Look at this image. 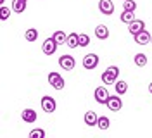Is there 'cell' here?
Returning <instances> with one entry per match:
<instances>
[{
	"instance_id": "23",
	"label": "cell",
	"mask_w": 152,
	"mask_h": 138,
	"mask_svg": "<svg viewBox=\"0 0 152 138\" xmlns=\"http://www.w3.org/2000/svg\"><path fill=\"white\" fill-rule=\"evenodd\" d=\"M109 124H111L109 118H105V116H100V118H99V123H97V126H99L100 129H107V128H109Z\"/></svg>"
},
{
	"instance_id": "6",
	"label": "cell",
	"mask_w": 152,
	"mask_h": 138,
	"mask_svg": "<svg viewBox=\"0 0 152 138\" xmlns=\"http://www.w3.org/2000/svg\"><path fill=\"white\" fill-rule=\"evenodd\" d=\"M40 105H42V109H43V112H48V114H50V112H54V110H56V107H57L56 100H54L52 97H47V95H45V97L42 99V102H40Z\"/></svg>"
},
{
	"instance_id": "13",
	"label": "cell",
	"mask_w": 152,
	"mask_h": 138,
	"mask_svg": "<svg viewBox=\"0 0 152 138\" xmlns=\"http://www.w3.org/2000/svg\"><path fill=\"white\" fill-rule=\"evenodd\" d=\"M95 37L99 38V40L109 38V28L105 26V24H99V26L95 28Z\"/></svg>"
},
{
	"instance_id": "5",
	"label": "cell",
	"mask_w": 152,
	"mask_h": 138,
	"mask_svg": "<svg viewBox=\"0 0 152 138\" xmlns=\"http://www.w3.org/2000/svg\"><path fill=\"white\" fill-rule=\"evenodd\" d=\"M105 105H107V109L113 110V112H118V110H121V107H123V102H121V99L118 97V95H111L109 97V100L105 102Z\"/></svg>"
},
{
	"instance_id": "22",
	"label": "cell",
	"mask_w": 152,
	"mask_h": 138,
	"mask_svg": "<svg viewBox=\"0 0 152 138\" xmlns=\"http://www.w3.org/2000/svg\"><path fill=\"white\" fill-rule=\"evenodd\" d=\"M135 9H137V2H133V0H123V10L135 12Z\"/></svg>"
},
{
	"instance_id": "1",
	"label": "cell",
	"mask_w": 152,
	"mask_h": 138,
	"mask_svg": "<svg viewBox=\"0 0 152 138\" xmlns=\"http://www.w3.org/2000/svg\"><path fill=\"white\" fill-rule=\"evenodd\" d=\"M118 76H119V67L109 66L104 73H102V83H105V85H113V83L118 81Z\"/></svg>"
},
{
	"instance_id": "15",
	"label": "cell",
	"mask_w": 152,
	"mask_h": 138,
	"mask_svg": "<svg viewBox=\"0 0 152 138\" xmlns=\"http://www.w3.org/2000/svg\"><path fill=\"white\" fill-rule=\"evenodd\" d=\"M97 123H99V116L95 114L94 110H88L85 114V124H88V126H97Z\"/></svg>"
},
{
	"instance_id": "19",
	"label": "cell",
	"mask_w": 152,
	"mask_h": 138,
	"mask_svg": "<svg viewBox=\"0 0 152 138\" xmlns=\"http://www.w3.org/2000/svg\"><path fill=\"white\" fill-rule=\"evenodd\" d=\"M133 61H135V64L138 66V67H145V66H147V55L145 54H137Z\"/></svg>"
},
{
	"instance_id": "9",
	"label": "cell",
	"mask_w": 152,
	"mask_h": 138,
	"mask_svg": "<svg viewBox=\"0 0 152 138\" xmlns=\"http://www.w3.org/2000/svg\"><path fill=\"white\" fill-rule=\"evenodd\" d=\"M151 38H152L151 33L145 31V29H142L140 33L135 35V43H138V45H147V43H151Z\"/></svg>"
},
{
	"instance_id": "3",
	"label": "cell",
	"mask_w": 152,
	"mask_h": 138,
	"mask_svg": "<svg viewBox=\"0 0 152 138\" xmlns=\"http://www.w3.org/2000/svg\"><path fill=\"white\" fill-rule=\"evenodd\" d=\"M59 66L62 69H66V71H71V69H75L76 61H75V57H71V55H61L59 57Z\"/></svg>"
},
{
	"instance_id": "16",
	"label": "cell",
	"mask_w": 152,
	"mask_h": 138,
	"mask_svg": "<svg viewBox=\"0 0 152 138\" xmlns=\"http://www.w3.org/2000/svg\"><path fill=\"white\" fill-rule=\"evenodd\" d=\"M66 45L69 47V48H76V47H80V35H76V33H71V35H67Z\"/></svg>"
},
{
	"instance_id": "14",
	"label": "cell",
	"mask_w": 152,
	"mask_h": 138,
	"mask_svg": "<svg viewBox=\"0 0 152 138\" xmlns=\"http://www.w3.org/2000/svg\"><path fill=\"white\" fill-rule=\"evenodd\" d=\"M26 2L28 0H12V7L10 9L14 10L16 14H21V12H24V9H26Z\"/></svg>"
},
{
	"instance_id": "2",
	"label": "cell",
	"mask_w": 152,
	"mask_h": 138,
	"mask_svg": "<svg viewBox=\"0 0 152 138\" xmlns=\"http://www.w3.org/2000/svg\"><path fill=\"white\" fill-rule=\"evenodd\" d=\"M48 83L54 90H62L64 88V78L59 73H50L48 74Z\"/></svg>"
},
{
	"instance_id": "25",
	"label": "cell",
	"mask_w": 152,
	"mask_h": 138,
	"mask_svg": "<svg viewBox=\"0 0 152 138\" xmlns=\"http://www.w3.org/2000/svg\"><path fill=\"white\" fill-rule=\"evenodd\" d=\"M29 138H45V131H43V129H40V128L33 129V131L29 133Z\"/></svg>"
},
{
	"instance_id": "29",
	"label": "cell",
	"mask_w": 152,
	"mask_h": 138,
	"mask_svg": "<svg viewBox=\"0 0 152 138\" xmlns=\"http://www.w3.org/2000/svg\"><path fill=\"white\" fill-rule=\"evenodd\" d=\"M151 43H152V38H151Z\"/></svg>"
},
{
	"instance_id": "27",
	"label": "cell",
	"mask_w": 152,
	"mask_h": 138,
	"mask_svg": "<svg viewBox=\"0 0 152 138\" xmlns=\"http://www.w3.org/2000/svg\"><path fill=\"white\" fill-rule=\"evenodd\" d=\"M149 92L152 93V83H149Z\"/></svg>"
},
{
	"instance_id": "18",
	"label": "cell",
	"mask_w": 152,
	"mask_h": 138,
	"mask_svg": "<svg viewBox=\"0 0 152 138\" xmlns=\"http://www.w3.org/2000/svg\"><path fill=\"white\" fill-rule=\"evenodd\" d=\"M52 38L56 40V42L59 43V45H62V43H66V42H67V35L64 33V31H56Z\"/></svg>"
},
{
	"instance_id": "8",
	"label": "cell",
	"mask_w": 152,
	"mask_h": 138,
	"mask_svg": "<svg viewBox=\"0 0 152 138\" xmlns=\"http://www.w3.org/2000/svg\"><path fill=\"white\" fill-rule=\"evenodd\" d=\"M97 66H99V55L95 54L85 55V59H83V67L85 69H95Z\"/></svg>"
},
{
	"instance_id": "4",
	"label": "cell",
	"mask_w": 152,
	"mask_h": 138,
	"mask_svg": "<svg viewBox=\"0 0 152 138\" xmlns=\"http://www.w3.org/2000/svg\"><path fill=\"white\" fill-rule=\"evenodd\" d=\"M94 97H95V100L99 102V104H105V102L109 100L111 95H109V92H107L105 86H99V88H95Z\"/></svg>"
},
{
	"instance_id": "24",
	"label": "cell",
	"mask_w": 152,
	"mask_h": 138,
	"mask_svg": "<svg viewBox=\"0 0 152 138\" xmlns=\"http://www.w3.org/2000/svg\"><path fill=\"white\" fill-rule=\"evenodd\" d=\"M10 10H12V9L5 7V5H2V9H0V19H2V21H7L9 16H10Z\"/></svg>"
},
{
	"instance_id": "7",
	"label": "cell",
	"mask_w": 152,
	"mask_h": 138,
	"mask_svg": "<svg viewBox=\"0 0 152 138\" xmlns=\"http://www.w3.org/2000/svg\"><path fill=\"white\" fill-rule=\"evenodd\" d=\"M57 45H59V43H57L54 38H47V40L43 42V45H42V50H43V54L52 55V54H56Z\"/></svg>"
},
{
	"instance_id": "10",
	"label": "cell",
	"mask_w": 152,
	"mask_h": 138,
	"mask_svg": "<svg viewBox=\"0 0 152 138\" xmlns=\"http://www.w3.org/2000/svg\"><path fill=\"white\" fill-rule=\"evenodd\" d=\"M142 29H145V23H143L142 19H135L133 23H130V24H128V31L132 33L133 37H135L137 33H140Z\"/></svg>"
},
{
	"instance_id": "11",
	"label": "cell",
	"mask_w": 152,
	"mask_h": 138,
	"mask_svg": "<svg viewBox=\"0 0 152 138\" xmlns=\"http://www.w3.org/2000/svg\"><path fill=\"white\" fill-rule=\"evenodd\" d=\"M99 10H100L102 14H105V16L113 14V12H114L113 0H100V2H99Z\"/></svg>"
},
{
	"instance_id": "26",
	"label": "cell",
	"mask_w": 152,
	"mask_h": 138,
	"mask_svg": "<svg viewBox=\"0 0 152 138\" xmlns=\"http://www.w3.org/2000/svg\"><path fill=\"white\" fill-rule=\"evenodd\" d=\"M90 45V37L88 35H80V47H88Z\"/></svg>"
},
{
	"instance_id": "20",
	"label": "cell",
	"mask_w": 152,
	"mask_h": 138,
	"mask_svg": "<svg viewBox=\"0 0 152 138\" xmlns=\"http://www.w3.org/2000/svg\"><path fill=\"white\" fill-rule=\"evenodd\" d=\"M24 38H26L28 42H35L38 38V31L35 28H29V29H26V33H24Z\"/></svg>"
},
{
	"instance_id": "28",
	"label": "cell",
	"mask_w": 152,
	"mask_h": 138,
	"mask_svg": "<svg viewBox=\"0 0 152 138\" xmlns=\"http://www.w3.org/2000/svg\"><path fill=\"white\" fill-rule=\"evenodd\" d=\"M4 2H5V0H0V4H2V5H4Z\"/></svg>"
},
{
	"instance_id": "12",
	"label": "cell",
	"mask_w": 152,
	"mask_h": 138,
	"mask_svg": "<svg viewBox=\"0 0 152 138\" xmlns=\"http://www.w3.org/2000/svg\"><path fill=\"white\" fill-rule=\"evenodd\" d=\"M21 118H23V121H24V123H29V124H33V123L37 121L38 116H37V112H35L33 109H24L23 112H21Z\"/></svg>"
},
{
	"instance_id": "17",
	"label": "cell",
	"mask_w": 152,
	"mask_h": 138,
	"mask_svg": "<svg viewBox=\"0 0 152 138\" xmlns=\"http://www.w3.org/2000/svg\"><path fill=\"white\" fill-rule=\"evenodd\" d=\"M114 88H116L118 95H124V93L128 92V83L123 81V80H118V81L114 83Z\"/></svg>"
},
{
	"instance_id": "21",
	"label": "cell",
	"mask_w": 152,
	"mask_h": 138,
	"mask_svg": "<svg viewBox=\"0 0 152 138\" xmlns=\"http://www.w3.org/2000/svg\"><path fill=\"white\" fill-rule=\"evenodd\" d=\"M121 21H123V23H126V24H130V23H133V21H135V14H133V12H130V10H123V14H121Z\"/></svg>"
}]
</instances>
